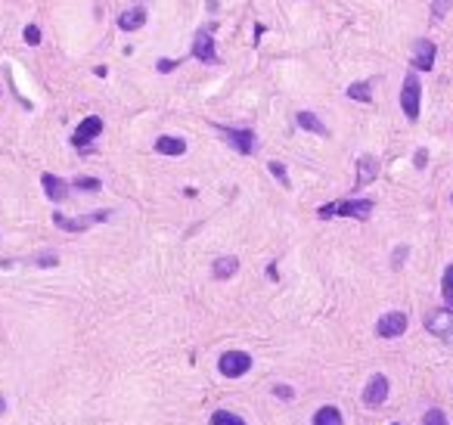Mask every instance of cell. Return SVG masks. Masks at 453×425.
<instances>
[{
    "instance_id": "6da1fadb",
    "label": "cell",
    "mask_w": 453,
    "mask_h": 425,
    "mask_svg": "<svg viewBox=\"0 0 453 425\" xmlns=\"http://www.w3.org/2000/svg\"><path fill=\"white\" fill-rule=\"evenodd\" d=\"M376 208L372 199H342V202H329V205L317 208V218H357V221H366Z\"/></svg>"
},
{
    "instance_id": "7a4b0ae2",
    "label": "cell",
    "mask_w": 453,
    "mask_h": 425,
    "mask_svg": "<svg viewBox=\"0 0 453 425\" xmlns=\"http://www.w3.org/2000/svg\"><path fill=\"white\" fill-rule=\"evenodd\" d=\"M419 103H422V84H419V75L410 71L404 78V88H400V109H404L407 121H416L419 118Z\"/></svg>"
},
{
    "instance_id": "3957f363",
    "label": "cell",
    "mask_w": 453,
    "mask_h": 425,
    "mask_svg": "<svg viewBox=\"0 0 453 425\" xmlns=\"http://www.w3.org/2000/svg\"><path fill=\"white\" fill-rule=\"evenodd\" d=\"M214 131L224 137V140L239 155H251L258 149V137H255V131H249V127H224V125H214Z\"/></svg>"
},
{
    "instance_id": "277c9868",
    "label": "cell",
    "mask_w": 453,
    "mask_h": 425,
    "mask_svg": "<svg viewBox=\"0 0 453 425\" xmlns=\"http://www.w3.org/2000/svg\"><path fill=\"white\" fill-rule=\"evenodd\" d=\"M249 370H251V354H246V351H227L218 360V372L224 379H239Z\"/></svg>"
},
{
    "instance_id": "5b68a950",
    "label": "cell",
    "mask_w": 453,
    "mask_h": 425,
    "mask_svg": "<svg viewBox=\"0 0 453 425\" xmlns=\"http://www.w3.org/2000/svg\"><path fill=\"white\" fill-rule=\"evenodd\" d=\"M422 323H426V329L435 338H444V342L453 338V311L450 307H435V311H428L422 316Z\"/></svg>"
},
{
    "instance_id": "8992f818",
    "label": "cell",
    "mask_w": 453,
    "mask_h": 425,
    "mask_svg": "<svg viewBox=\"0 0 453 425\" xmlns=\"http://www.w3.org/2000/svg\"><path fill=\"white\" fill-rule=\"evenodd\" d=\"M112 211H90L88 218H66L62 211H53V224L60 230H66V233H81V230H88L93 224H103V221H109Z\"/></svg>"
},
{
    "instance_id": "52a82bcc",
    "label": "cell",
    "mask_w": 453,
    "mask_h": 425,
    "mask_svg": "<svg viewBox=\"0 0 453 425\" xmlns=\"http://www.w3.org/2000/svg\"><path fill=\"white\" fill-rule=\"evenodd\" d=\"M193 60L205 62V66H218V50H214L211 25L199 28V32H196V38H193Z\"/></svg>"
},
{
    "instance_id": "ba28073f",
    "label": "cell",
    "mask_w": 453,
    "mask_h": 425,
    "mask_svg": "<svg viewBox=\"0 0 453 425\" xmlns=\"http://www.w3.org/2000/svg\"><path fill=\"white\" fill-rule=\"evenodd\" d=\"M99 134H103V118H99V115H88V118L75 127V134H71V146H75V149H88Z\"/></svg>"
},
{
    "instance_id": "9c48e42d",
    "label": "cell",
    "mask_w": 453,
    "mask_h": 425,
    "mask_svg": "<svg viewBox=\"0 0 453 425\" xmlns=\"http://www.w3.org/2000/svg\"><path fill=\"white\" fill-rule=\"evenodd\" d=\"M407 333V314L404 311H388L376 320V335L379 338H400Z\"/></svg>"
},
{
    "instance_id": "30bf717a",
    "label": "cell",
    "mask_w": 453,
    "mask_h": 425,
    "mask_svg": "<svg viewBox=\"0 0 453 425\" xmlns=\"http://www.w3.org/2000/svg\"><path fill=\"white\" fill-rule=\"evenodd\" d=\"M435 56H438L435 41L419 38V41H413V56H410V66H413L416 71H431V69H435Z\"/></svg>"
},
{
    "instance_id": "8fae6325",
    "label": "cell",
    "mask_w": 453,
    "mask_h": 425,
    "mask_svg": "<svg viewBox=\"0 0 453 425\" xmlns=\"http://www.w3.org/2000/svg\"><path fill=\"white\" fill-rule=\"evenodd\" d=\"M385 400H388V379L382 376V372H376L363 388V403L370 410H376V407H382Z\"/></svg>"
},
{
    "instance_id": "7c38bea8",
    "label": "cell",
    "mask_w": 453,
    "mask_h": 425,
    "mask_svg": "<svg viewBox=\"0 0 453 425\" xmlns=\"http://www.w3.org/2000/svg\"><path fill=\"white\" fill-rule=\"evenodd\" d=\"M379 177V162H376V155H361L357 158V180H354V186L361 190V186L366 183H372V180Z\"/></svg>"
},
{
    "instance_id": "4fadbf2b",
    "label": "cell",
    "mask_w": 453,
    "mask_h": 425,
    "mask_svg": "<svg viewBox=\"0 0 453 425\" xmlns=\"http://www.w3.org/2000/svg\"><path fill=\"white\" fill-rule=\"evenodd\" d=\"M41 186H44L50 202H66L69 199V183L56 174H41Z\"/></svg>"
},
{
    "instance_id": "5bb4252c",
    "label": "cell",
    "mask_w": 453,
    "mask_h": 425,
    "mask_svg": "<svg viewBox=\"0 0 453 425\" xmlns=\"http://www.w3.org/2000/svg\"><path fill=\"white\" fill-rule=\"evenodd\" d=\"M155 153H159V155H183L186 153V140H183V137L165 134V137L155 140Z\"/></svg>"
},
{
    "instance_id": "9a60e30c",
    "label": "cell",
    "mask_w": 453,
    "mask_h": 425,
    "mask_svg": "<svg viewBox=\"0 0 453 425\" xmlns=\"http://www.w3.org/2000/svg\"><path fill=\"white\" fill-rule=\"evenodd\" d=\"M236 270H239V258L236 255H224V258H218V261L211 264V277L214 279H230V277H236Z\"/></svg>"
},
{
    "instance_id": "2e32d148",
    "label": "cell",
    "mask_w": 453,
    "mask_h": 425,
    "mask_svg": "<svg viewBox=\"0 0 453 425\" xmlns=\"http://www.w3.org/2000/svg\"><path fill=\"white\" fill-rule=\"evenodd\" d=\"M295 125H298L301 131H311V134H317V137H329V127L323 125V121L314 112H298V115H295Z\"/></svg>"
},
{
    "instance_id": "e0dca14e",
    "label": "cell",
    "mask_w": 453,
    "mask_h": 425,
    "mask_svg": "<svg viewBox=\"0 0 453 425\" xmlns=\"http://www.w3.org/2000/svg\"><path fill=\"white\" fill-rule=\"evenodd\" d=\"M143 25H146V10H143V6H134V10L121 13V19H118L121 32H137V28H143Z\"/></svg>"
},
{
    "instance_id": "ac0fdd59",
    "label": "cell",
    "mask_w": 453,
    "mask_h": 425,
    "mask_svg": "<svg viewBox=\"0 0 453 425\" xmlns=\"http://www.w3.org/2000/svg\"><path fill=\"white\" fill-rule=\"evenodd\" d=\"M314 425H344L342 422V413H339V407H320L317 413H314Z\"/></svg>"
},
{
    "instance_id": "d6986e66",
    "label": "cell",
    "mask_w": 453,
    "mask_h": 425,
    "mask_svg": "<svg viewBox=\"0 0 453 425\" xmlns=\"http://www.w3.org/2000/svg\"><path fill=\"white\" fill-rule=\"evenodd\" d=\"M348 97L357 103H372V81H357L348 88Z\"/></svg>"
},
{
    "instance_id": "ffe728a7",
    "label": "cell",
    "mask_w": 453,
    "mask_h": 425,
    "mask_svg": "<svg viewBox=\"0 0 453 425\" xmlns=\"http://www.w3.org/2000/svg\"><path fill=\"white\" fill-rule=\"evenodd\" d=\"M208 425H246V419L236 413H230V410H214L211 419H208Z\"/></svg>"
},
{
    "instance_id": "44dd1931",
    "label": "cell",
    "mask_w": 453,
    "mask_h": 425,
    "mask_svg": "<svg viewBox=\"0 0 453 425\" xmlns=\"http://www.w3.org/2000/svg\"><path fill=\"white\" fill-rule=\"evenodd\" d=\"M441 295H444V305L453 311V264L444 270V277H441Z\"/></svg>"
},
{
    "instance_id": "7402d4cb",
    "label": "cell",
    "mask_w": 453,
    "mask_h": 425,
    "mask_svg": "<svg viewBox=\"0 0 453 425\" xmlns=\"http://www.w3.org/2000/svg\"><path fill=\"white\" fill-rule=\"evenodd\" d=\"M267 168H270V174H273V177H277V180H279V183H283V186H286V190H289V186H292V180H289V171H286V165H283V162H270V165H267Z\"/></svg>"
},
{
    "instance_id": "603a6c76",
    "label": "cell",
    "mask_w": 453,
    "mask_h": 425,
    "mask_svg": "<svg viewBox=\"0 0 453 425\" xmlns=\"http://www.w3.org/2000/svg\"><path fill=\"white\" fill-rule=\"evenodd\" d=\"M71 186H75V190H84V193H97V190H103V183H99L97 177H78Z\"/></svg>"
},
{
    "instance_id": "cb8c5ba5",
    "label": "cell",
    "mask_w": 453,
    "mask_h": 425,
    "mask_svg": "<svg viewBox=\"0 0 453 425\" xmlns=\"http://www.w3.org/2000/svg\"><path fill=\"white\" fill-rule=\"evenodd\" d=\"M422 425H450L447 422V416H444V410H428L426 416H422Z\"/></svg>"
},
{
    "instance_id": "d4e9b609",
    "label": "cell",
    "mask_w": 453,
    "mask_h": 425,
    "mask_svg": "<svg viewBox=\"0 0 453 425\" xmlns=\"http://www.w3.org/2000/svg\"><path fill=\"white\" fill-rule=\"evenodd\" d=\"M22 38H25L28 47H38V44H41V28H38V25H25Z\"/></svg>"
},
{
    "instance_id": "484cf974",
    "label": "cell",
    "mask_w": 453,
    "mask_h": 425,
    "mask_svg": "<svg viewBox=\"0 0 453 425\" xmlns=\"http://www.w3.org/2000/svg\"><path fill=\"white\" fill-rule=\"evenodd\" d=\"M450 6H453V0H435V4H431V16H435V19H444Z\"/></svg>"
},
{
    "instance_id": "4316f807",
    "label": "cell",
    "mask_w": 453,
    "mask_h": 425,
    "mask_svg": "<svg viewBox=\"0 0 453 425\" xmlns=\"http://www.w3.org/2000/svg\"><path fill=\"white\" fill-rule=\"evenodd\" d=\"M407 255H410V249L407 246H400V249H394L391 251V267L398 270V267H404V261H407Z\"/></svg>"
},
{
    "instance_id": "83f0119b",
    "label": "cell",
    "mask_w": 453,
    "mask_h": 425,
    "mask_svg": "<svg viewBox=\"0 0 453 425\" xmlns=\"http://www.w3.org/2000/svg\"><path fill=\"white\" fill-rule=\"evenodd\" d=\"M34 264H38V267H56V264H60V258H56V255H41Z\"/></svg>"
},
{
    "instance_id": "f1b7e54d",
    "label": "cell",
    "mask_w": 453,
    "mask_h": 425,
    "mask_svg": "<svg viewBox=\"0 0 453 425\" xmlns=\"http://www.w3.org/2000/svg\"><path fill=\"white\" fill-rule=\"evenodd\" d=\"M177 66H181V62H174V60H159V71H162V75H168V71H174Z\"/></svg>"
},
{
    "instance_id": "f546056e",
    "label": "cell",
    "mask_w": 453,
    "mask_h": 425,
    "mask_svg": "<svg viewBox=\"0 0 453 425\" xmlns=\"http://www.w3.org/2000/svg\"><path fill=\"white\" fill-rule=\"evenodd\" d=\"M413 162H416V168H426V162H428V153H426V149H416Z\"/></svg>"
},
{
    "instance_id": "4dcf8cb0",
    "label": "cell",
    "mask_w": 453,
    "mask_h": 425,
    "mask_svg": "<svg viewBox=\"0 0 453 425\" xmlns=\"http://www.w3.org/2000/svg\"><path fill=\"white\" fill-rule=\"evenodd\" d=\"M273 394H277V398H283V400H289L292 398V388L289 385H277V388H273Z\"/></svg>"
},
{
    "instance_id": "1f68e13d",
    "label": "cell",
    "mask_w": 453,
    "mask_h": 425,
    "mask_svg": "<svg viewBox=\"0 0 453 425\" xmlns=\"http://www.w3.org/2000/svg\"><path fill=\"white\" fill-rule=\"evenodd\" d=\"M4 410H6V400H4V398H0V413H4Z\"/></svg>"
},
{
    "instance_id": "d6a6232c",
    "label": "cell",
    "mask_w": 453,
    "mask_h": 425,
    "mask_svg": "<svg viewBox=\"0 0 453 425\" xmlns=\"http://www.w3.org/2000/svg\"><path fill=\"white\" fill-rule=\"evenodd\" d=\"M450 205H453V193H450Z\"/></svg>"
}]
</instances>
